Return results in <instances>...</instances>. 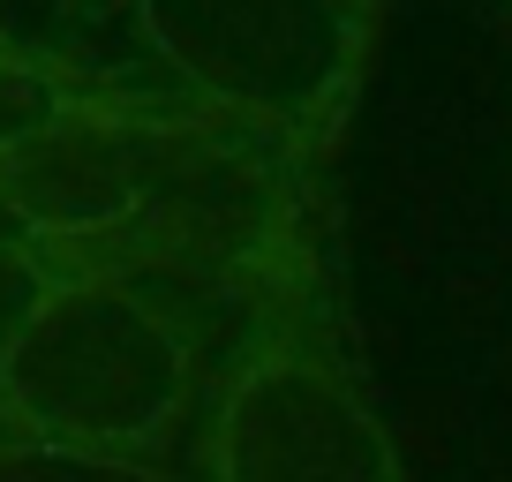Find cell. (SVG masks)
Segmentation results:
<instances>
[{"mask_svg":"<svg viewBox=\"0 0 512 482\" xmlns=\"http://www.w3.org/2000/svg\"><path fill=\"white\" fill-rule=\"evenodd\" d=\"M0 196L53 272H128L159 294L234 302L241 317L317 294V166L181 83H98L0 166Z\"/></svg>","mask_w":512,"mask_h":482,"instance_id":"6da1fadb","label":"cell"},{"mask_svg":"<svg viewBox=\"0 0 512 482\" xmlns=\"http://www.w3.org/2000/svg\"><path fill=\"white\" fill-rule=\"evenodd\" d=\"M211 339L174 294L128 272H53L46 302L0 354L8 437L144 460L204 392Z\"/></svg>","mask_w":512,"mask_h":482,"instance_id":"7a4b0ae2","label":"cell"},{"mask_svg":"<svg viewBox=\"0 0 512 482\" xmlns=\"http://www.w3.org/2000/svg\"><path fill=\"white\" fill-rule=\"evenodd\" d=\"M128 23L166 83L324 166L362 98L384 0H128Z\"/></svg>","mask_w":512,"mask_h":482,"instance_id":"3957f363","label":"cell"},{"mask_svg":"<svg viewBox=\"0 0 512 482\" xmlns=\"http://www.w3.org/2000/svg\"><path fill=\"white\" fill-rule=\"evenodd\" d=\"M211 482H407L317 294H287L241 332L211 407Z\"/></svg>","mask_w":512,"mask_h":482,"instance_id":"277c9868","label":"cell"},{"mask_svg":"<svg viewBox=\"0 0 512 482\" xmlns=\"http://www.w3.org/2000/svg\"><path fill=\"white\" fill-rule=\"evenodd\" d=\"M0 482H174L151 460H113V452H68V445H31L0 437Z\"/></svg>","mask_w":512,"mask_h":482,"instance_id":"5b68a950","label":"cell"},{"mask_svg":"<svg viewBox=\"0 0 512 482\" xmlns=\"http://www.w3.org/2000/svg\"><path fill=\"white\" fill-rule=\"evenodd\" d=\"M53 264L38 257V234L16 219V204L0 196V354L16 347V332L31 324V309L46 302Z\"/></svg>","mask_w":512,"mask_h":482,"instance_id":"8992f818","label":"cell"},{"mask_svg":"<svg viewBox=\"0 0 512 482\" xmlns=\"http://www.w3.org/2000/svg\"><path fill=\"white\" fill-rule=\"evenodd\" d=\"M16 46H23V38H16V31H0V53H16Z\"/></svg>","mask_w":512,"mask_h":482,"instance_id":"52a82bcc","label":"cell"}]
</instances>
